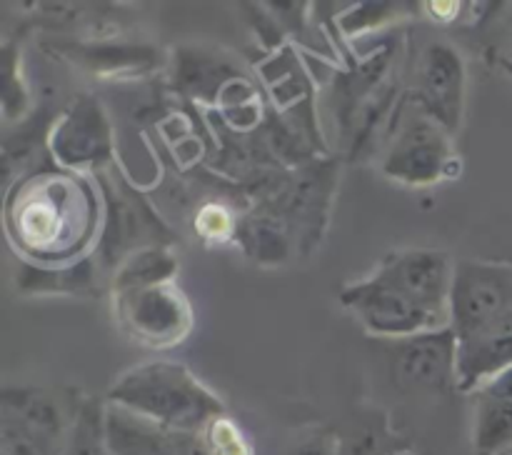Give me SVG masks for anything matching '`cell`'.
<instances>
[{
  "instance_id": "obj_5",
  "label": "cell",
  "mask_w": 512,
  "mask_h": 455,
  "mask_svg": "<svg viewBox=\"0 0 512 455\" xmlns=\"http://www.w3.org/2000/svg\"><path fill=\"white\" fill-rule=\"evenodd\" d=\"M340 303L358 318V323L370 335H378V338L405 340L418 333H428V330L448 328L378 273L345 285L340 290Z\"/></svg>"
},
{
  "instance_id": "obj_11",
  "label": "cell",
  "mask_w": 512,
  "mask_h": 455,
  "mask_svg": "<svg viewBox=\"0 0 512 455\" xmlns=\"http://www.w3.org/2000/svg\"><path fill=\"white\" fill-rule=\"evenodd\" d=\"M465 103V63L448 43H430L420 58L418 105L450 133L460 128Z\"/></svg>"
},
{
  "instance_id": "obj_7",
  "label": "cell",
  "mask_w": 512,
  "mask_h": 455,
  "mask_svg": "<svg viewBox=\"0 0 512 455\" xmlns=\"http://www.w3.org/2000/svg\"><path fill=\"white\" fill-rule=\"evenodd\" d=\"M375 273L450 328V290H453L455 260L445 250H393Z\"/></svg>"
},
{
  "instance_id": "obj_3",
  "label": "cell",
  "mask_w": 512,
  "mask_h": 455,
  "mask_svg": "<svg viewBox=\"0 0 512 455\" xmlns=\"http://www.w3.org/2000/svg\"><path fill=\"white\" fill-rule=\"evenodd\" d=\"M508 313H512V265L458 260L450 290V330L455 338H465Z\"/></svg>"
},
{
  "instance_id": "obj_15",
  "label": "cell",
  "mask_w": 512,
  "mask_h": 455,
  "mask_svg": "<svg viewBox=\"0 0 512 455\" xmlns=\"http://www.w3.org/2000/svg\"><path fill=\"white\" fill-rule=\"evenodd\" d=\"M60 53L73 63L88 68L95 75H140L153 73L163 63L160 53L148 45H115V43H75L58 45Z\"/></svg>"
},
{
  "instance_id": "obj_6",
  "label": "cell",
  "mask_w": 512,
  "mask_h": 455,
  "mask_svg": "<svg viewBox=\"0 0 512 455\" xmlns=\"http://www.w3.org/2000/svg\"><path fill=\"white\" fill-rule=\"evenodd\" d=\"M115 310H118L120 328L150 348H168L180 343L193 328V310L188 298L173 283L115 293Z\"/></svg>"
},
{
  "instance_id": "obj_21",
  "label": "cell",
  "mask_w": 512,
  "mask_h": 455,
  "mask_svg": "<svg viewBox=\"0 0 512 455\" xmlns=\"http://www.w3.org/2000/svg\"><path fill=\"white\" fill-rule=\"evenodd\" d=\"M285 455H340V433L330 428L310 430L298 443L290 445Z\"/></svg>"
},
{
  "instance_id": "obj_4",
  "label": "cell",
  "mask_w": 512,
  "mask_h": 455,
  "mask_svg": "<svg viewBox=\"0 0 512 455\" xmlns=\"http://www.w3.org/2000/svg\"><path fill=\"white\" fill-rule=\"evenodd\" d=\"M450 130L425 110L405 115L393 145L383 158V173L405 185H430L453 173Z\"/></svg>"
},
{
  "instance_id": "obj_12",
  "label": "cell",
  "mask_w": 512,
  "mask_h": 455,
  "mask_svg": "<svg viewBox=\"0 0 512 455\" xmlns=\"http://www.w3.org/2000/svg\"><path fill=\"white\" fill-rule=\"evenodd\" d=\"M110 148L108 118L93 98H80L53 133V153L68 168H100Z\"/></svg>"
},
{
  "instance_id": "obj_14",
  "label": "cell",
  "mask_w": 512,
  "mask_h": 455,
  "mask_svg": "<svg viewBox=\"0 0 512 455\" xmlns=\"http://www.w3.org/2000/svg\"><path fill=\"white\" fill-rule=\"evenodd\" d=\"M475 455H512V368L473 393Z\"/></svg>"
},
{
  "instance_id": "obj_19",
  "label": "cell",
  "mask_w": 512,
  "mask_h": 455,
  "mask_svg": "<svg viewBox=\"0 0 512 455\" xmlns=\"http://www.w3.org/2000/svg\"><path fill=\"white\" fill-rule=\"evenodd\" d=\"M18 285L23 293H88L93 288V265L90 260H80L70 270L25 268Z\"/></svg>"
},
{
  "instance_id": "obj_22",
  "label": "cell",
  "mask_w": 512,
  "mask_h": 455,
  "mask_svg": "<svg viewBox=\"0 0 512 455\" xmlns=\"http://www.w3.org/2000/svg\"><path fill=\"white\" fill-rule=\"evenodd\" d=\"M398 455H418V453H413V450H405V453H398Z\"/></svg>"
},
{
  "instance_id": "obj_2",
  "label": "cell",
  "mask_w": 512,
  "mask_h": 455,
  "mask_svg": "<svg viewBox=\"0 0 512 455\" xmlns=\"http://www.w3.org/2000/svg\"><path fill=\"white\" fill-rule=\"evenodd\" d=\"M73 420L43 388H5L0 400V448L3 455H63Z\"/></svg>"
},
{
  "instance_id": "obj_20",
  "label": "cell",
  "mask_w": 512,
  "mask_h": 455,
  "mask_svg": "<svg viewBox=\"0 0 512 455\" xmlns=\"http://www.w3.org/2000/svg\"><path fill=\"white\" fill-rule=\"evenodd\" d=\"M203 440L208 445L210 455H255L248 435L228 415H220L218 420H213L203 430Z\"/></svg>"
},
{
  "instance_id": "obj_1",
  "label": "cell",
  "mask_w": 512,
  "mask_h": 455,
  "mask_svg": "<svg viewBox=\"0 0 512 455\" xmlns=\"http://www.w3.org/2000/svg\"><path fill=\"white\" fill-rule=\"evenodd\" d=\"M105 403L185 433H203L213 420L225 415L223 400L178 360L135 365L110 385Z\"/></svg>"
},
{
  "instance_id": "obj_18",
  "label": "cell",
  "mask_w": 512,
  "mask_h": 455,
  "mask_svg": "<svg viewBox=\"0 0 512 455\" xmlns=\"http://www.w3.org/2000/svg\"><path fill=\"white\" fill-rule=\"evenodd\" d=\"M105 403L85 400L73 415V428L65 440L63 455H113L105 440Z\"/></svg>"
},
{
  "instance_id": "obj_10",
  "label": "cell",
  "mask_w": 512,
  "mask_h": 455,
  "mask_svg": "<svg viewBox=\"0 0 512 455\" xmlns=\"http://www.w3.org/2000/svg\"><path fill=\"white\" fill-rule=\"evenodd\" d=\"M103 185L108 215H105V230L100 238V253L105 263L120 265L138 250L168 245L170 233L138 195L130 190H115L110 180H105Z\"/></svg>"
},
{
  "instance_id": "obj_17",
  "label": "cell",
  "mask_w": 512,
  "mask_h": 455,
  "mask_svg": "<svg viewBox=\"0 0 512 455\" xmlns=\"http://www.w3.org/2000/svg\"><path fill=\"white\" fill-rule=\"evenodd\" d=\"M405 450H410L408 440L390 428L383 413H363L340 433V455H398Z\"/></svg>"
},
{
  "instance_id": "obj_13",
  "label": "cell",
  "mask_w": 512,
  "mask_h": 455,
  "mask_svg": "<svg viewBox=\"0 0 512 455\" xmlns=\"http://www.w3.org/2000/svg\"><path fill=\"white\" fill-rule=\"evenodd\" d=\"M512 368V313L458 338V390L470 393Z\"/></svg>"
},
{
  "instance_id": "obj_8",
  "label": "cell",
  "mask_w": 512,
  "mask_h": 455,
  "mask_svg": "<svg viewBox=\"0 0 512 455\" xmlns=\"http://www.w3.org/2000/svg\"><path fill=\"white\" fill-rule=\"evenodd\" d=\"M393 370L410 390L435 395L458 390V338L450 328H440L400 340Z\"/></svg>"
},
{
  "instance_id": "obj_9",
  "label": "cell",
  "mask_w": 512,
  "mask_h": 455,
  "mask_svg": "<svg viewBox=\"0 0 512 455\" xmlns=\"http://www.w3.org/2000/svg\"><path fill=\"white\" fill-rule=\"evenodd\" d=\"M105 440L113 455H210L203 433H185L105 403Z\"/></svg>"
},
{
  "instance_id": "obj_16",
  "label": "cell",
  "mask_w": 512,
  "mask_h": 455,
  "mask_svg": "<svg viewBox=\"0 0 512 455\" xmlns=\"http://www.w3.org/2000/svg\"><path fill=\"white\" fill-rule=\"evenodd\" d=\"M178 273V258L168 245H153L138 253L128 255L115 268L113 293H128V290L155 288V285L173 283Z\"/></svg>"
}]
</instances>
